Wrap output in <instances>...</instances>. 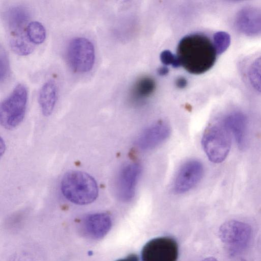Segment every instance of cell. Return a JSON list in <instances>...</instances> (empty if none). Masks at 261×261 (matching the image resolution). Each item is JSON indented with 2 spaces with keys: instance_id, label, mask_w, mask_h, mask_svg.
<instances>
[{
  "instance_id": "obj_1",
  "label": "cell",
  "mask_w": 261,
  "mask_h": 261,
  "mask_svg": "<svg viewBox=\"0 0 261 261\" xmlns=\"http://www.w3.org/2000/svg\"><path fill=\"white\" fill-rule=\"evenodd\" d=\"M217 51L213 43L205 35L193 34L182 38L177 48L180 66L192 74H200L214 65Z\"/></svg>"
},
{
  "instance_id": "obj_2",
  "label": "cell",
  "mask_w": 261,
  "mask_h": 261,
  "mask_svg": "<svg viewBox=\"0 0 261 261\" xmlns=\"http://www.w3.org/2000/svg\"><path fill=\"white\" fill-rule=\"evenodd\" d=\"M61 191L69 201L78 205H86L94 201L98 195L95 179L89 174L76 170L69 171L61 181Z\"/></svg>"
},
{
  "instance_id": "obj_3",
  "label": "cell",
  "mask_w": 261,
  "mask_h": 261,
  "mask_svg": "<svg viewBox=\"0 0 261 261\" xmlns=\"http://www.w3.org/2000/svg\"><path fill=\"white\" fill-rule=\"evenodd\" d=\"M5 20L9 32V43L12 50L22 56L30 54L33 46L26 35V25L30 18L28 10L22 6H15L8 9Z\"/></svg>"
},
{
  "instance_id": "obj_4",
  "label": "cell",
  "mask_w": 261,
  "mask_h": 261,
  "mask_svg": "<svg viewBox=\"0 0 261 261\" xmlns=\"http://www.w3.org/2000/svg\"><path fill=\"white\" fill-rule=\"evenodd\" d=\"M203 150L212 162L220 163L227 158L231 146V135L221 121L209 125L201 140Z\"/></svg>"
},
{
  "instance_id": "obj_5",
  "label": "cell",
  "mask_w": 261,
  "mask_h": 261,
  "mask_svg": "<svg viewBox=\"0 0 261 261\" xmlns=\"http://www.w3.org/2000/svg\"><path fill=\"white\" fill-rule=\"evenodd\" d=\"M27 101V88L19 84L0 104L1 125L7 129L17 127L24 118Z\"/></svg>"
},
{
  "instance_id": "obj_6",
  "label": "cell",
  "mask_w": 261,
  "mask_h": 261,
  "mask_svg": "<svg viewBox=\"0 0 261 261\" xmlns=\"http://www.w3.org/2000/svg\"><path fill=\"white\" fill-rule=\"evenodd\" d=\"M252 234V228L248 224L235 220L226 221L219 229V238L231 255L244 251L249 244Z\"/></svg>"
},
{
  "instance_id": "obj_7",
  "label": "cell",
  "mask_w": 261,
  "mask_h": 261,
  "mask_svg": "<svg viewBox=\"0 0 261 261\" xmlns=\"http://www.w3.org/2000/svg\"><path fill=\"white\" fill-rule=\"evenodd\" d=\"M94 46L85 37L73 39L66 50V59L70 68L75 72L84 73L90 71L94 64Z\"/></svg>"
},
{
  "instance_id": "obj_8",
  "label": "cell",
  "mask_w": 261,
  "mask_h": 261,
  "mask_svg": "<svg viewBox=\"0 0 261 261\" xmlns=\"http://www.w3.org/2000/svg\"><path fill=\"white\" fill-rule=\"evenodd\" d=\"M178 254V245L173 238L159 237L145 244L141 251V259L142 261H176Z\"/></svg>"
},
{
  "instance_id": "obj_9",
  "label": "cell",
  "mask_w": 261,
  "mask_h": 261,
  "mask_svg": "<svg viewBox=\"0 0 261 261\" xmlns=\"http://www.w3.org/2000/svg\"><path fill=\"white\" fill-rule=\"evenodd\" d=\"M203 174L202 164L197 160L185 163L179 169L174 182V190L177 193H184L196 186Z\"/></svg>"
},
{
  "instance_id": "obj_10",
  "label": "cell",
  "mask_w": 261,
  "mask_h": 261,
  "mask_svg": "<svg viewBox=\"0 0 261 261\" xmlns=\"http://www.w3.org/2000/svg\"><path fill=\"white\" fill-rule=\"evenodd\" d=\"M141 171V166L137 163L128 164L121 169L117 182V193L120 200L128 202L133 198Z\"/></svg>"
},
{
  "instance_id": "obj_11",
  "label": "cell",
  "mask_w": 261,
  "mask_h": 261,
  "mask_svg": "<svg viewBox=\"0 0 261 261\" xmlns=\"http://www.w3.org/2000/svg\"><path fill=\"white\" fill-rule=\"evenodd\" d=\"M111 226V216L106 213H98L85 216L80 221L79 228L84 237L99 240L107 235Z\"/></svg>"
},
{
  "instance_id": "obj_12",
  "label": "cell",
  "mask_w": 261,
  "mask_h": 261,
  "mask_svg": "<svg viewBox=\"0 0 261 261\" xmlns=\"http://www.w3.org/2000/svg\"><path fill=\"white\" fill-rule=\"evenodd\" d=\"M235 24L237 29L247 36L261 35V9L247 7L237 13Z\"/></svg>"
},
{
  "instance_id": "obj_13",
  "label": "cell",
  "mask_w": 261,
  "mask_h": 261,
  "mask_svg": "<svg viewBox=\"0 0 261 261\" xmlns=\"http://www.w3.org/2000/svg\"><path fill=\"white\" fill-rule=\"evenodd\" d=\"M170 127L163 122L157 123L145 129L136 141L137 146L141 150H148L153 149L169 136Z\"/></svg>"
},
{
  "instance_id": "obj_14",
  "label": "cell",
  "mask_w": 261,
  "mask_h": 261,
  "mask_svg": "<svg viewBox=\"0 0 261 261\" xmlns=\"http://www.w3.org/2000/svg\"><path fill=\"white\" fill-rule=\"evenodd\" d=\"M225 128L232 136L238 147H245L247 119L241 112H233L225 116L220 121Z\"/></svg>"
},
{
  "instance_id": "obj_15",
  "label": "cell",
  "mask_w": 261,
  "mask_h": 261,
  "mask_svg": "<svg viewBox=\"0 0 261 261\" xmlns=\"http://www.w3.org/2000/svg\"><path fill=\"white\" fill-rule=\"evenodd\" d=\"M58 99V87L55 81L48 80L42 86L38 94V103L45 116L50 115Z\"/></svg>"
},
{
  "instance_id": "obj_16",
  "label": "cell",
  "mask_w": 261,
  "mask_h": 261,
  "mask_svg": "<svg viewBox=\"0 0 261 261\" xmlns=\"http://www.w3.org/2000/svg\"><path fill=\"white\" fill-rule=\"evenodd\" d=\"M26 35L28 40L32 44H40L45 40L46 30L41 23L32 21L28 24Z\"/></svg>"
},
{
  "instance_id": "obj_17",
  "label": "cell",
  "mask_w": 261,
  "mask_h": 261,
  "mask_svg": "<svg viewBox=\"0 0 261 261\" xmlns=\"http://www.w3.org/2000/svg\"><path fill=\"white\" fill-rule=\"evenodd\" d=\"M154 82L149 77H143L136 83L134 88L133 97L135 100H140L148 97L153 91Z\"/></svg>"
},
{
  "instance_id": "obj_18",
  "label": "cell",
  "mask_w": 261,
  "mask_h": 261,
  "mask_svg": "<svg viewBox=\"0 0 261 261\" xmlns=\"http://www.w3.org/2000/svg\"><path fill=\"white\" fill-rule=\"evenodd\" d=\"M248 77L252 87L261 92V56L251 64L248 72Z\"/></svg>"
},
{
  "instance_id": "obj_19",
  "label": "cell",
  "mask_w": 261,
  "mask_h": 261,
  "mask_svg": "<svg viewBox=\"0 0 261 261\" xmlns=\"http://www.w3.org/2000/svg\"><path fill=\"white\" fill-rule=\"evenodd\" d=\"M230 36L226 32H218L214 35V45L217 54L224 52L230 43Z\"/></svg>"
},
{
  "instance_id": "obj_20",
  "label": "cell",
  "mask_w": 261,
  "mask_h": 261,
  "mask_svg": "<svg viewBox=\"0 0 261 261\" xmlns=\"http://www.w3.org/2000/svg\"><path fill=\"white\" fill-rule=\"evenodd\" d=\"M10 67L7 55L5 50H1L0 54V81L5 82L9 76Z\"/></svg>"
},
{
  "instance_id": "obj_21",
  "label": "cell",
  "mask_w": 261,
  "mask_h": 261,
  "mask_svg": "<svg viewBox=\"0 0 261 261\" xmlns=\"http://www.w3.org/2000/svg\"><path fill=\"white\" fill-rule=\"evenodd\" d=\"M161 60L166 65H172L175 68L180 66L177 56L169 50H165L161 53Z\"/></svg>"
},
{
  "instance_id": "obj_22",
  "label": "cell",
  "mask_w": 261,
  "mask_h": 261,
  "mask_svg": "<svg viewBox=\"0 0 261 261\" xmlns=\"http://www.w3.org/2000/svg\"><path fill=\"white\" fill-rule=\"evenodd\" d=\"M175 83L177 87L179 88H184L187 85V80L182 77L178 78L176 81Z\"/></svg>"
},
{
  "instance_id": "obj_23",
  "label": "cell",
  "mask_w": 261,
  "mask_h": 261,
  "mask_svg": "<svg viewBox=\"0 0 261 261\" xmlns=\"http://www.w3.org/2000/svg\"><path fill=\"white\" fill-rule=\"evenodd\" d=\"M117 261H139V258L137 255L135 254H131L127 257L117 260Z\"/></svg>"
},
{
  "instance_id": "obj_24",
  "label": "cell",
  "mask_w": 261,
  "mask_h": 261,
  "mask_svg": "<svg viewBox=\"0 0 261 261\" xmlns=\"http://www.w3.org/2000/svg\"><path fill=\"white\" fill-rule=\"evenodd\" d=\"M169 70L166 67H163L159 69L158 72L160 75H164L168 73Z\"/></svg>"
},
{
  "instance_id": "obj_25",
  "label": "cell",
  "mask_w": 261,
  "mask_h": 261,
  "mask_svg": "<svg viewBox=\"0 0 261 261\" xmlns=\"http://www.w3.org/2000/svg\"><path fill=\"white\" fill-rule=\"evenodd\" d=\"M202 261H218L217 259L213 257H207Z\"/></svg>"
},
{
  "instance_id": "obj_26",
  "label": "cell",
  "mask_w": 261,
  "mask_h": 261,
  "mask_svg": "<svg viewBox=\"0 0 261 261\" xmlns=\"http://www.w3.org/2000/svg\"><path fill=\"white\" fill-rule=\"evenodd\" d=\"M236 261H249V260L244 259V258H239V259H237Z\"/></svg>"
}]
</instances>
